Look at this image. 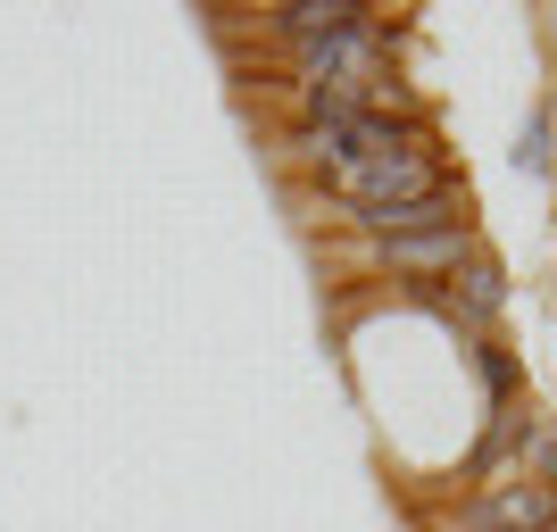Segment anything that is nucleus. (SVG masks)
Here are the masks:
<instances>
[{
    "mask_svg": "<svg viewBox=\"0 0 557 532\" xmlns=\"http://www.w3.org/2000/svg\"><path fill=\"white\" fill-rule=\"evenodd\" d=\"M383 67H392V42L374 34V25H349V34H333V42H300V100L308 116H358V109H383L392 116V84H383Z\"/></svg>",
    "mask_w": 557,
    "mask_h": 532,
    "instance_id": "f257e3e1",
    "label": "nucleus"
},
{
    "mask_svg": "<svg viewBox=\"0 0 557 532\" xmlns=\"http://www.w3.org/2000/svg\"><path fill=\"white\" fill-rule=\"evenodd\" d=\"M292 150H300L308 166L342 175V166H367V159H392V150H417V134H408L399 116H383V109H358V116H308L300 134H292Z\"/></svg>",
    "mask_w": 557,
    "mask_h": 532,
    "instance_id": "f03ea898",
    "label": "nucleus"
},
{
    "mask_svg": "<svg viewBox=\"0 0 557 532\" xmlns=\"http://www.w3.org/2000/svg\"><path fill=\"white\" fill-rule=\"evenodd\" d=\"M325 184L342 191L349 216H358V209H399V200H433V191H442V175L424 166V150H392V159L342 166V175H325Z\"/></svg>",
    "mask_w": 557,
    "mask_h": 532,
    "instance_id": "7ed1b4c3",
    "label": "nucleus"
},
{
    "mask_svg": "<svg viewBox=\"0 0 557 532\" xmlns=\"http://www.w3.org/2000/svg\"><path fill=\"white\" fill-rule=\"evenodd\" d=\"M557 524V483L541 474H516V483H491L474 508H466V532H549Z\"/></svg>",
    "mask_w": 557,
    "mask_h": 532,
    "instance_id": "20e7f679",
    "label": "nucleus"
},
{
    "mask_svg": "<svg viewBox=\"0 0 557 532\" xmlns=\"http://www.w3.org/2000/svg\"><path fill=\"white\" fill-rule=\"evenodd\" d=\"M275 17L283 42H333V34H349V25H374L367 0H283V9H267Z\"/></svg>",
    "mask_w": 557,
    "mask_h": 532,
    "instance_id": "39448f33",
    "label": "nucleus"
},
{
    "mask_svg": "<svg viewBox=\"0 0 557 532\" xmlns=\"http://www.w3.org/2000/svg\"><path fill=\"white\" fill-rule=\"evenodd\" d=\"M358 225H367L374 242H417V233H449L458 225V200L433 191V200H399V209H358Z\"/></svg>",
    "mask_w": 557,
    "mask_h": 532,
    "instance_id": "423d86ee",
    "label": "nucleus"
},
{
    "mask_svg": "<svg viewBox=\"0 0 557 532\" xmlns=\"http://www.w3.org/2000/svg\"><path fill=\"white\" fill-rule=\"evenodd\" d=\"M466 225L449 233H417V242H383V267H399V275H449V267H466Z\"/></svg>",
    "mask_w": 557,
    "mask_h": 532,
    "instance_id": "0eeeda50",
    "label": "nucleus"
},
{
    "mask_svg": "<svg viewBox=\"0 0 557 532\" xmlns=\"http://www.w3.org/2000/svg\"><path fill=\"white\" fill-rule=\"evenodd\" d=\"M466 308H474V317L499 308V275H491V267H466Z\"/></svg>",
    "mask_w": 557,
    "mask_h": 532,
    "instance_id": "6e6552de",
    "label": "nucleus"
}]
</instances>
